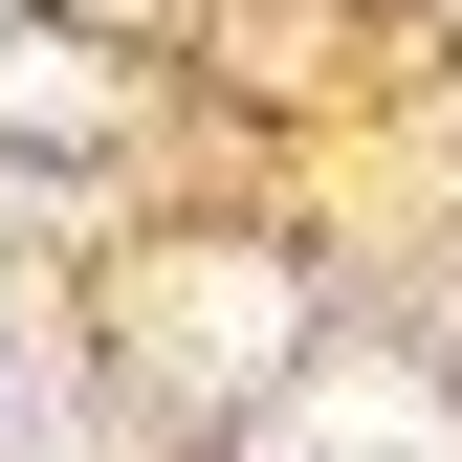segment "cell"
Here are the masks:
<instances>
[{"label": "cell", "mask_w": 462, "mask_h": 462, "mask_svg": "<svg viewBox=\"0 0 462 462\" xmlns=\"http://www.w3.org/2000/svg\"><path fill=\"white\" fill-rule=\"evenodd\" d=\"M286 353V286L264 264H177V286H154V374H264Z\"/></svg>", "instance_id": "obj_1"}, {"label": "cell", "mask_w": 462, "mask_h": 462, "mask_svg": "<svg viewBox=\"0 0 462 462\" xmlns=\"http://www.w3.org/2000/svg\"><path fill=\"white\" fill-rule=\"evenodd\" d=\"M286 462H462V440H440L419 374H309L286 396Z\"/></svg>", "instance_id": "obj_2"}, {"label": "cell", "mask_w": 462, "mask_h": 462, "mask_svg": "<svg viewBox=\"0 0 462 462\" xmlns=\"http://www.w3.org/2000/svg\"><path fill=\"white\" fill-rule=\"evenodd\" d=\"M0 133H23V154H88L110 133V67H88V44H23V67H0Z\"/></svg>", "instance_id": "obj_3"}]
</instances>
